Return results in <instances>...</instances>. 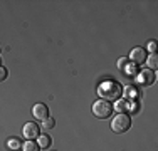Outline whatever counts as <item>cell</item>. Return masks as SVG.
I'll use <instances>...</instances> for the list:
<instances>
[{"label": "cell", "instance_id": "obj_1", "mask_svg": "<svg viewBox=\"0 0 158 151\" xmlns=\"http://www.w3.org/2000/svg\"><path fill=\"white\" fill-rule=\"evenodd\" d=\"M98 96L104 101H110V103L114 101L116 103L118 99L123 97V86L118 81H114V79H104L98 86Z\"/></svg>", "mask_w": 158, "mask_h": 151}, {"label": "cell", "instance_id": "obj_2", "mask_svg": "<svg viewBox=\"0 0 158 151\" xmlns=\"http://www.w3.org/2000/svg\"><path fill=\"white\" fill-rule=\"evenodd\" d=\"M113 111H114V108H113V104L110 101H104V99H98L94 104H93V114L96 116L98 119H106L110 118L113 114Z\"/></svg>", "mask_w": 158, "mask_h": 151}, {"label": "cell", "instance_id": "obj_3", "mask_svg": "<svg viewBox=\"0 0 158 151\" xmlns=\"http://www.w3.org/2000/svg\"><path fill=\"white\" fill-rule=\"evenodd\" d=\"M131 128V118L130 114H126V112H119V114L114 116V119L111 121V129L114 131V133H126L128 129Z\"/></svg>", "mask_w": 158, "mask_h": 151}, {"label": "cell", "instance_id": "obj_4", "mask_svg": "<svg viewBox=\"0 0 158 151\" xmlns=\"http://www.w3.org/2000/svg\"><path fill=\"white\" fill-rule=\"evenodd\" d=\"M155 79H156V74H155V71H152V69H141L140 72H138L136 76V82L138 84H141V86H152V84H155Z\"/></svg>", "mask_w": 158, "mask_h": 151}, {"label": "cell", "instance_id": "obj_5", "mask_svg": "<svg viewBox=\"0 0 158 151\" xmlns=\"http://www.w3.org/2000/svg\"><path fill=\"white\" fill-rule=\"evenodd\" d=\"M146 59H148V51H146L145 47H135L133 51L130 52V62L135 64V66L145 64Z\"/></svg>", "mask_w": 158, "mask_h": 151}, {"label": "cell", "instance_id": "obj_6", "mask_svg": "<svg viewBox=\"0 0 158 151\" xmlns=\"http://www.w3.org/2000/svg\"><path fill=\"white\" fill-rule=\"evenodd\" d=\"M22 133H24V138L27 139H34V138H39L40 134V126L35 123H32V121H29V123L24 124V128H22Z\"/></svg>", "mask_w": 158, "mask_h": 151}, {"label": "cell", "instance_id": "obj_7", "mask_svg": "<svg viewBox=\"0 0 158 151\" xmlns=\"http://www.w3.org/2000/svg\"><path fill=\"white\" fill-rule=\"evenodd\" d=\"M32 114H34V118H35V119L44 121L46 118H49V108L44 103H37L32 108Z\"/></svg>", "mask_w": 158, "mask_h": 151}, {"label": "cell", "instance_id": "obj_8", "mask_svg": "<svg viewBox=\"0 0 158 151\" xmlns=\"http://www.w3.org/2000/svg\"><path fill=\"white\" fill-rule=\"evenodd\" d=\"M138 96H140V92H138V89L135 88V86L123 88V97H125V101H128V103H133V101H136Z\"/></svg>", "mask_w": 158, "mask_h": 151}, {"label": "cell", "instance_id": "obj_9", "mask_svg": "<svg viewBox=\"0 0 158 151\" xmlns=\"http://www.w3.org/2000/svg\"><path fill=\"white\" fill-rule=\"evenodd\" d=\"M51 136L49 134H39V138H37V145H39L40 149H47L51 148Z\"/></svg>", "mask_w": 158, "mask_h": 151}, {"label": "cell", "instance_id": "obj_10", "mask_svg": "<svg viewBox=\"0 0 158 151\" xmlns=\"http://www.w3.org/2000/svg\"><path fill=\"white\" fill-rule=\"evenodd\" d=\"M22 149H24V151H40L39 145H37L34 139H27V141L22 145Z\"/></svg>", "mask_w": 158, "mask_h": 151}, {"label": "cell", "instance_id": "obj_11", "mask_svg": "<svg viewBox=\"0 0 158 151\" xmlns=\"http://www.w3.org/2000/svg\"><path fill=\"white\" fill-rule=\"evenodd\" d=\"M7 146H9V149H12V151H19L22 148V143H20L19 138H10L9 141H7Z\"/></svg>", "mask_w": 158, "mask_h": 151}, {"label": "cell", "instance_id": "obj_12", "mask_svg": "<svg viewBox=\"0 0 158 151\" xmlns=\"http://www.w3.org/2000/svg\"><path fill=\"white\" fill-rule=\"evenodd\" d=\"M146 62H148V67L152 71H155L156 67H158V55L156 54H152V55H148V59H146Z\"/></svg>", "mask_w": 158, "mask_h": 151}, {"label": "cell", "instance_id": "obj_13", "mask_svg": "<svg viewBox=\"0 0 158 151\" xmlns=\"http://www.w3.org/2000/svg\"><path fill=\"white\" fill-rule=\"evenodd\" d=\"M116 111H118V114L128 111V101H121V99L116 101Z\"/></svg>", "mask_w": 158, "mask_h": 151}, {"label": "cell", "instance_id": "obj_14", "mask_svg": "<svg viewBox=\"0 0 158 151\" xmlns=\"http://www.w3.org/2000/svg\"><path fill=\"white\" fill-rule=\"evenodd\" d=\"M54 126H56V119H54V118H51V116L42 121V128H44V129H52Z\"/></svg>", "mask_w": 158, "mask_h": 151}, {"label": "cell", "instance_id": "obj_15", "mask_svg": "<svg viewBox=\"0 0 158 151\" xmlns=\"http://www.w3.org/2000/svg\"><path fill=\"white\" fill-rule=\"evenodd\" d=\"M145 49H146V51H150L152 54H155V52H156V40H148Z\"/></svg>", "mask_w": 158, "mask_h": 151}, {"label": "cell", "instance_id": "obj_16", "mask_svg": "<svg viewBox=\"0 0 158 151\" xmlns=\"http://www.w3.org/2000/svg\"><path fill=\"white\" fill-rule=\"evenodd\" d=\"M7 77H9V71H7L3 66H0V82H2V81H5Z\"/></svg>", "mask_w": 158, "mask_h": 151}, {"label": "cell", "instance_id": "obj_17", "mask_svg": "<svg viewBox=\"0 0 158 151\" xmlns=\"http://www.w3.org/2000/svg\"><path fill=\"white\" fill-rule=\"evenodd\" d=\"M0 66H2V64H0Z\"/></svg>", "mask_w": 158, "mask_h": 151}]
</instances>
